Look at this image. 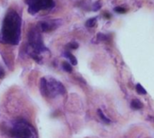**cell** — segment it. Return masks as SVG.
Segmentation results:
<instances>
[{
  "instance_id": "obj_1",
  "label": "cell",
  "mask_w": 154,
  "mask_h": 138,
  "mask_svg": "<svg viewBox=\"0 0 154 138\" xmlns=\"http://www.w3.org/2000/svg\"><path fill=\"white\" fill-rule=\"evenodd\" d=\"M21 33L22 19L15 10L9 9L3 20L0 31V42L17 45L21 40Z\"/></svg>"
},
{
  "instance_id": "obj_2",
  "label": "cell",
  "mask_w": 154,
  "mask_h": 138,
  "mask_svg": "<svg viewBox=\"0 0 154 138\" xmlns=\"http://www.w3.org/2000/svg\"><path fill=\"white\" fill-rule=\"evenodd\" d=\"M28 38V47L30 55L38 62L41 61V54L48 52L47 48L44 46L39 27L32 28L27 35Z\"/></svg>"
},
{
  "instance_id": "obj_3",
  "label": "cell",
  "mask_w": 154,
  "mask_h": 138,
  "mask_svg": "<svg viewBox=\"0 0 154 138\" xmlns=\"http://www.w3.org/2000/svg\"><path fill=\"white\" fill-rule=\"evenodd\" d=\"M40 91L45 98L53 99L59 95H64L66 89L61 82L54 78H42L40 81Z\"/></svg>"
},
{
  "instance_id": "obj_4",
  "label": "cell",
  "mask_w": 154,
  "mask_h": 138,
  "mask_svg": "<svg viewBox=\"0 0 154 138\" xmlns=\"http://www.w3.org/2000/svg\"><path fill=\"white\" fill-rule=\"evenodd\" d=\"M12 138H36V131L34 127L26 120L21 119L14 123L9 131Z\"/></svg>"
},
{
  "instance_id": "obj_5",
  "label": "cell",
  "mask_w": 154,
  "mask_h": 138,
  "mask_svg": "<svg viewBox=\"0 0 154 138\" xmlns=\"http://www.w3.org/2000/svg\"><path fill=\"white\" fill-rule=\"evenodd\" d=\"M28 5V13L35 14L41 10H48L54 6L53 0H25Z\"/></svg>"
},
{
  "instance_id": "obj_6",
  "label": "cell",
  "mask_w": 154,
  "mask_h": 138,
  "mask_svg": "<svg viewBox=\"0 0 154 138\" xmlns=\"http://www.w3.org/2000/svg\"><path fill=\"white\" fill-rule=\"evenodd\" d=\"M59 24L57 20H45L39 23V28L42 32L47 33L51 32L58 27Z\"/></svg>"
},
{
  "instance_id": "obj_7",
  "label": "cell",
  "mask_w": 154,
  "mask_h": 138,
  "mask_svg": "<svg viewBox=\"0 0 154 138\" xmlns=\"http://www.w3.org/2000/svg\"><path fill=\"white\" fill-rule=\"evenodd\" d=\"M131 108H133V109H134V110H139V109H141V108H143V103L140 101V100H138V99H134L133 101H132V103H131Z\"/></svg>"
},
{
  "instance_id": "obj_8",
  "label": "cell",
  "mask_w": 154,
  "mask_h": 138,
  "mask_svg": "<svg viewBox=\"0 0 154 138\" xmlns=\"http://www.w3.org/2000/svg\"><path fill=\"white\" fill-rule=\"evenodd\" d=\"M64 55H65L66 58H68L69 60V61H70L71 64H73V65H77L78 64V61H77V59L75 58V56L72 53H70L69 52H64Z\"/></svg>"
},
{
  "instance_id": "obj_9",
  "label": "cell",
  "mask_w": 154,
  "mask_h": 138,
  "mask_svg": "<svg viewBox=\"0 0 154 138\" xmlns=\"http://www.w3.org/2000/svg\"><path fill=\"white\" fill-rule=\"evenodd\" d=\"M96 23H97V18L96 17L90 18V19H88L86 22V26L87 27H94L95 24H96Z\"/></svg>"
},
{
  "instance_id": "obj_10",
  "label": "cell",
  "mask_w": 154,
  "mask_h": 138,
  "mask_svg": "<svg viewBox=\"0 0 154 138\" xmlns=\"http://www.w3.org/2000/svg\"><path fill=\"white\" fill-rule=\"evenodd\" d=\"M62 68H63V70L65 71H67V72H72V67H71V65L69 63V62H63L62 63Z\"/></svg>"
},
{
  "instance_id": "obj_11",
  "label": "cell",
  "mask_w": 154,
  "mask_h": 138,
  "mask_svg": "<svg viewBox=\"0 0 154 138\" xmlns=\"http://www.w3.org/2000/svg\"><path fill=\"white\" fill-rule=\"evenodd\" d=\"M136 91H137V93H139L141 95H145L147 93L146 90H145V89L141 84H137L136 85Z\"/></svg>"
},
{
  "instance_id": "obj_12",
  "label": "cell",
  "mask_w": 154,
  "mask_h": 138,
  "mask_svg": "<svg viewBox=\"0 0 154 138\" xmlns=\"http://www.w3.org/2000/svg\"><path fill=\"white\" fill-rule=\"evenodd\" d=\"M97 113H98V116L100 117V118H101L105 123H106V124H109V123H110V119H109V118H107L103 114V112H102L100 109H98V110H97Z\"/></svg>"
},
{
  "instance_id": "obj_13",
  "label": "cell",
  "mask_w": 154,
  "mask_h": 138,
  "mask_svg": "<svg viewBox=\"0 0 154 138\" xmlns=\"http://www.w3.org/2000/svg\"><path fill=\"white\" fill-rule=\"evenodd\" d=\"M67 47L69 48V49L75 50V49H77V48L79 47V44H78L77 42H69V43L67 45Z\"/></svg>"
},
{
  "instance_id": "obj_14",
  "label": "cell",
  "mask_w": 154,
  "mask_h": 138,
  "mask_svg": "<svg viewBox=\"0 0 154 138\" xmlns=\"http://www.w3.org/2000/svg\"><path fill=\"white\" fill-rule=\"evenodd\" d=\"M115 11L117 12V13H120V14L125 13V9L124 7H121V6H116V7H115Z\"/></svg>"
},
{
  "instance_id": "obj_15",
  "label": "cell",
  "mask_w": 154,
  "mask_h": 138,
  "mask_svg": "<svg viewBox=\"0 0 154 138\" xmlns=\"http://www.w3.org/2000/svg\"><path fill=\"white\" fill-rule=\"evenodd\" d=\"M4 76V71L2 69H0V78Z\"/></svg>"
},
{
  "instance_id": "obj_16",
  "label": "cell",
  "mask_w": 154,
  "mask_h": 138,
  "mask_svg": "<svg viewBox=\"0 0 154 138\" xmlns=\"http://www.w3.org/2000/svg\"><path fill=\"white\" fill-rule=\"evenodd\" d=\"M149 118H150L152 122H154V117H149Z\"/></svg>"
}]
</instances>
